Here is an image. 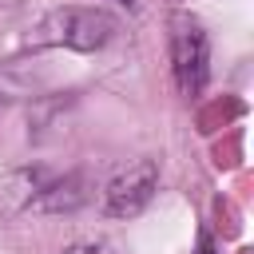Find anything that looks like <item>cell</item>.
I'll use <instances>...</instances> for the list:
<instances>
[{
	"instance_id": "obj_1",
	"label": "cell",
	"mask_w": 254,
	"mask_h": 254,
	"mask_svg": "<svg viewBox=\"0 0 254 254\" xmlns=\"http://www.w3.org/2000/svg\"><path fill=\"white\" fill-rule=\"evenodd\" d=\"M119 32V20L95 4H60L52 8L40 28L36 40L40 44H56V48H71V52H103Z\"/></svg>"
},
{
	"instance_id": "obj_2",
	"label": "cell",
	"mask_w": 254,
	"mask_h": 254,
	"mask_svg": "<svg viewBox=\"0 0 254 254\" xmlns=\"http://www.w3.org/2000/svg\"><path fill=\"white\" fill-rule=\"evenodd\" d=\"M171 71L183 95H198L210 79V40L190 16L171 20Z\"/></svg>"
},
{
	"instance_id": "obj_3",
	"label": "cell",
	"mask_w": 254,
	"mask_h": 254,
	"mask_svg": "<svg viewBox=\"0 0 254 254\" xmlns=\"http://www.w3.org/2000/svg\"><path fill=\"white\" fill-rule=\"evenodd\" d=\"M159 190V167L155 159H131L103 183V214L107 218H135L147 210V202Z\"/></svg>"
},
{
	"instance_id": "obj_4",
	"label": "cell",
	"mask_w": 254,
	"mask_h": 254,
	"mask_svg": "<svg viewBox=\"0 0 254 254\" xmlns=\"http://www.w3.org/2000/svg\"><path fill=\"white\" fill-rule=\"evenodd\" d=\"M56 175L40 163H24V167H12L0 175V218H20L36 206L40 190L52 183Z\"/></svg>"
},
{
	"instance_id": "obj_5",
	"label": "cell",
	"mask_w": 254,
	"mask_h": 254,
	"mask_svg": "<svg viewBox=\"0 0 254 254\" xmlns=\"http://www.w3.org/2000/svg\"><path fill=\"white\" fill-rule=\"evenodd\" d=\"M91 198V183H87V175L83 171H71V175H56L44 190H40V198H36V214H71V210H79L83 202Z\"/></svg>"
},
{
	"instance_id": "obj_6",
	"label": "cell",
	"mask_w": 254,
	"mask_h": 254,
	"mask_svg": "<svg viewBox=\"0 0 254 254\" xmlns=\"http://www.w3.org/2000/svg\"><path fill=\"white\" fill-rule=\"evenodd\" d=\"M60 254H107V246H99V242H71Z\"/></svg>"
},
{
	"instance_id": "obj_7",
	"label": "cell",
	"mask_w": 254,
	"mask_h": 254,
	"mask_svg": "<svg viewBox=\"0 0 254 254\" xmlns=\"http://www.w3.org/2000/svg\"><path fill=\"white\" fill-rule=\"evenodd\" d=\"M198 254H214V246H210V238H206V234L198 238Z\"/></svg>"
},
{
	"instance_id": "obj_8",
	"label": "cell",
	"mask_w": 254,
	"mask_h": 254,
	"mask_svg": "<svg viewBox=\"0 0 254 254\" xmlns=\"http://www.w3.org/2000/svg\"><path fill=\"white\" fill-rule=\"evenodd\" d=\"M123 4H131V0H123Z\"/></svg>"
}]
</instances>
